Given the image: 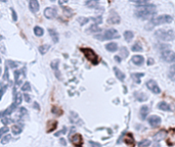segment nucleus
I'll use <instances>...</instances> for the list:
<instances>
[{
	"label": "nucleus",
	"instance_id": "nucleus-15",
	"mask_svg": "<svg viewBox=\"0 0 175 147\" xmlns=\"http://www.w3.org/2000/svg\"><path fill=\"white\" fill-rule=\"evenodd\" d=\"M58 127V122L57 121H49L47 122V133H50L54 131Z\"/></svg>",
	"mask_w": 175,
	"mask_h": 147
},
{
	"label": "nucleus",
	"instance_id": "nucleus-43",
	"mask_svg": "<svg viewBox=\"0 0 175 147\" xmlns=\"http://www.w3.org/2000/svg\"><path fill=\"white\" fill-rule=\"evenodd\" d=\"M6 132H8V128L6 127V126H5V127H3V128L0 129V139H1V136L4 135Z\"/></svg>",
	"mask_w": 175,
	"mask_h": 147
},
{
	"label": "nucleus",
	"instance_id": "nucleus-11",
	"mask_svg": "<svg viewBox=\"0 0 175 147\" xmlns=\"http://www.w3.org/2000/svg\"><path fill=\"white\" fill-rule=\"evenodd\" d=\"M71 142L77 147H81L82 143H83V139H82V136L80 134H75L73 137L71 138Z\"/></svg>",
	"mask_w": 175,
	"mask_h": 147
},
{
	"label": "nucleus",
	"instance_id": "nucleus-44",
	"mask_svg": "<svg viewBox=\"0 0 175 147\" xmlns=\"http://www.w3.org/2000/svg\"><path fill=\"white\" fill-rule=\"evenodd\" d=\"M2 122H3L4 125H8V124H12V122H13V121L12 120V118H2Z\"/></svg>",
	"mask_w": 175,
	"mask_h": 147
},
{
	"label": "nucleus",
	"instance_id": "nucleus-19",
	"mask_svg": "<svg viewBox=\"0 0 175 147\" xmlns=\"http://www.w3.org/2000/svg\"><path fill=\"white\" fill-rule=\"evenodd\" d=\"M158 108L159 109H161V110H165V111H171V107H170V105L169 104H168L167 102H160L159 104H158Z\"/></svg>",
	"mask_w": 175,
	"mask_h": 147
},
{
	"label": "nucleus",
	"instance_id": "nucleus-24",
	"mask_svg": "<svg viewBox=\"0 0 175 147\" xmlns=\"http://www.w3.org/2000/svg\"><path fill=\"white\" fill-rule=\"evenodd\" d=\"M145 76V74H141V73H137V74H132V78H133L134 80H135V82L137 83V84H139L140 83V78L141 77H143Z\"/></svg>",
	"mask_w": 175,
	"mask_h": 147
},
{
	"label": "nucleus",
	"instance_id": "nucleus-48",
	"mask_svg": "<svg viewBox=\"0 0 175 147\" xmlns=\"http://www.w3.org/2000/svg\"><path fill=\"white\" fill-rule=\"evenodd\" d=\"M89 144L91 145V147H101V145L99 144V143L97 142H93V141H90Z\"/></svg>",
	"mask_w": 175,
	"mask_h": 147
},
{
	"label": "nucleus",
	"instance_id": "nucleus-56",
	"mask_svg": "<svg viewBox=\"0 0 175 147\" xmlns=\"http://www.w3.org/2000/svg\"><path fill=\"white\" fill-rule=\"evenodd\" d=\"M61 143H62V144L64 145V146L66 145V141H65V139H64V138H61Z\"/></svg>",
	"mask_w": 175,
	"mask_h": 147
},
{
	"label": "nucleus",
	"instance_id": "nucleus-33",
	"mask_svg": "<svg viewBox=\"0 0 175 147\" xmlns=\"http://www.w3.org/2000/svg\"><path fill=\"white\" fill-rule=\"evenodd\" d=\"M85 4L88 6V7H91V8H94L95 6L99 5V2L97 1H93V0H90V1H86Z\"/></svg>",
	"mask_w": 175,
	"mask_h": 147
},
{
	"label": "nucleus",
	"instance_id": "nucleus-27",
	"mask_svg": "<svg viewBox=\"0 0 175 147\" xmlns=\"http://www.w3.org/2000/svg\"><path fill=\"white\" fill-rule=\"evenodd\" d=\"M13 99H15V103L16 105H20L21 103H22V95H21V93H17V94H16L15 95V98H13Z\"/></svg>",
	"mask_w": 175,
	"mask_h": 147
},
{
	"label": "nucleus",
	"instance_id": "nucleus-28",
	"mask_svg": "<svg viewBox=\"0 0 175 147\" xmlns=\"http://www.w3.org/2000/svg\"><path fill=\"white\" fill-rule=\"evenodd\" d=\"M166 136V132L165 131H161L160 133L155 135V140L156 141H158V140H161V139H164Z\"/></svg>",
	"mask_w": 175,
	"mask_h": 147
},
{
	"label": "nucleus",
	"instance_id": "nucleus-9",
	"mask_svg": "<svg viewBox=\"0 0 175 147\" xmlns=\"http://www.w3.org/2000/svg\"><path fill=\"white\" fill-rule=\"evenodd\" d=\"M120 16H118V13H116L115 11H111L110 13V16H108V24H116L120 23Z\"/></svg>",
	"mask_w": 175,
	"mask_h": 147
},
{
	"label": "nucleus",
	"instance_id": "nucleus-54",
	"mask_svg": "<svg viewBox=\"0 0 175 147\" xmlns=\"http://www.w3.org/2000/svg\"><path fill=\"white\" fill-rule=\"evenodd\" d=\"M34 108H37L38 110L40 109V107H39V104H38L37 102H34Z\"/></svg>",
	"mask_w": 175,
	"mask_h": 147
},
{
	"label": "nucleus",
	"instance_id": "nucleus-55",
	"mask_svg": "<svg viewBox=\"0 0 175 147\" xmlns=\"http://www.w3.org/2000/svg\"><path fill=\"white\" fill-rule=\"evenodd\" d=\"M115 60L118 61V62H121V57L118 56V55H117V56H115Z\"/></svg>",
	"mask_w": 175,
	"mask_h": 147
},
{
	"label": "nucleus",
	"instance_id": "nucleus-6",
	"mask_svg": "<svg viewBox=\"0 0 175 147\" xmlns=\"http://www.w3.org/2000/svg\"><path fill=\"white\" fill-rule=\"evenodd\" d=\"M161 56L164 61L167 62H173L175 60V53L172 50H166L161 52Z\"/></svg>",
	"mask_w": 175,
	"mask_h": 147
},
{
	"label": "nucleus",
	"instance_id": "nucleus-18",
	"mask_svg": "<svg viewBox=\"0 0 175 147\" xmlns=\"http://www.w3.org/2000/svg\"><path fill=\"white\" fill-rule=\"evenodd\" d=\"M114 72H115V75H116V77L118 78V80H120V81L123 82L124 80H125V75H124V74L122 73L118 68H116V66L114 68Z\"/></svg>",
	"mask_w": 175,
	"mask_h": 147
},
{
	"label": "nucleus",
	"instance_id": "nucleus-7",
	"mask_svg": "<svg viewBox=\"0 0 175 147\" xmlns=\"http://www.w3.org/2000/svg\"><path fill=\"white\" fill-rule=\"evenodd\" d=\"M146 87L152 91L153 93L155 94H159L161 92V89L160 87L158 86V84H157V82H155L154 80H150V81L146 82Z\"/></svg>",
	"mask_w": 175,
	"mask_h": 147
},
{
	"label": "nucleus",
	"instance_id": "nucleus-42",
	"mask_svg": "<svg viewBox=\"0 0 175 147\" xmlns=\"http://www.w3.org/2000/svg\"><path fill=\"white\" fill-rule=\"evenodd\" d=\"M6 65H8L7 66H9V68H12V69H15L17 66V65L16 64L15 61H12V60H7L6 61Z\"/></svg>",
	"mask_w": 175,
	"mask_h": 147
},
{
	"label": "nucleus",
	"instance_id": "nucleus-10",
	"mask_svg": "<svg viewBox=\"0 0 175 147\" xmlns=\"http://www.w3.org/2000/svg\"><path fill=\"white\" fill-rule=\"evenodd\" d=\"M161 118H159L158 115H150L149 118V124L150 127H158V126L161 124Z\"/></svg>",
	"mask_w": 175,
	"mask_h": 147
},
{
	"label": "nucleus",
	"instance_id": "nucleus-20",
	"mask_svg": "<svg viewBox=\"0 0 175 147\" xmlns=\"http://www.w3.org/2000/svg\"><path fill=\"white\" fill-rule=\"evenodd\" d=\"M106 48L108 51L110 52H115L118 50V45L116 43H114V42H112V43H108L106 45Z\"/></svg>",
	"mask_w": 175,
	"mask_h": 147
},
{
	"label": "nucleus",
	"instance_id": "nucleus-21",
	"mask_svg": "<svg viewBox=\"0 0 175 147\" xmlns=\"http://www.w3.org/2000/svg\"><path fill=\"white\" fill-rule=\"evenodd\" d=\"M48 32H49V35L51 36L52 40H53L54 43H58V34L57 33V31L53 30V29H49V30H48Z\"/></svg>",
	"mask_w": 175,
	"mask_h": 147
},
{
	"label": "nucleus",
	"instance_id": "nucleus-47",
	"mask_svg": "<svg viewBox=\"0 0 175 147\" xmlns=\"http://www.w3.org/2000/svg\"><path fill=\"white\" fill-rule=\"evenodd\" d=\"M169 77H170V79L172 80V81H173V80L175 79V78H174V65L171 66V69H170V74H169Z\"/></svg>",
	"mask_w": 175,
	"mask_h": 147
},
{
	"label": "nucleus",
	"instance_id": "nucleus-3",
	"mask_svg": "<svg viewBox=\"0 0 175 147\" xmlns=\"http://www.w3.org/2000/svg\"><path fill=\"white\" fill-rule=\"evenodd\" d=\"M120 37L118 31L115 29H110L104 31V33H99L94 35V38L99 41H104V40H112V39H118Z\"/></svg>",
	"mask_w": 175,
	"mask_h": 147
},
{
	"label": "nucleus",
	"instance_id": "nucleus-41",
	"mask_svg": "<svg viewBox=\"0 0 175 147\" xmlns=\"http://www.w3.org/2000/svg\"><path fill=\"white\" fill-rule=\"evenodd\" d=\"M58 64H59V61H58V60H54V61H52V62H51V68L53 69L55 72H58Z\"/></svg>",
	"mask_w": 175,
	"mask_h": 147
},
{
	"label": "nucleus",
	"instance_id": "nucleus-52",
	"mask_svg": "<svg viewBox=\"0 0 175 147\" xmlns=\"http://www.w3.org/2000/svg\"><path fill=\"white\" fill-rule=\"evenodd\" d=\"M24 97H25V100L27 101V102H30V101H31V96L28 95V94H25Z\"/></svg>",
	"mask_w": 175,
	"mask_h": 147
},
{
	"label": "nucleus",
	"instance_id": "nucleus-38",
	"mask_svg": "<svg viewBox=\"0 0 175 147\" xmlns=\"http://www.w3.org/2000/svg\"><path fill=\"white\" fill-rule=\"evenodd\" d=\"M22 90L23 91H31V85H30V83L29 82H26L25 84H24L23 85V87H22Z\"/></svg>",
	"mask_w": 175,
	"mask_h": 147
},
{
	"label": "nucleus",
	"instance_id": "nucleus-37",
	"mask_svg": "<svg viewBox=\"0 0 175 147\" xmlns=\"http://www.w3.org/2000/svg\"><path fill=\"white\" fill-rule=\"evenodd\" d=\"M90 20H91L93 23H95L96 26L103 22V17H101V16H95V17H92V19H90Z\"/></svg>",
	"mask_w": 175,
	"mask_h": 147
},
{
	"label": "nucleus",
	"instance_id": "nucleus-30",
	"mask_svg": "<svg viewBox=\"0 0 175 147\" xmlns=\"http://www.w3.org/2000/svg\"><path fill=\"white\" fill-rule=\"evenodd\" d=\"M12 131L15 135H19L21 134V132H22V128H21L20 126H12Z\"/></svg>",
	"mask_w": 175,
	"mask_h": 147
},
{
	"label": "nucleus",
	"instance_id": "nucleus-40",
	"mask_svg": "<svg viewBox=\"0 0 175 147\" xmlns=\"http://www.w3.org/2000/svg\"><path fill=\"white\" fill-rule=\"evenodd\" d=\"M88 20H89V19H87V17H79L78 19V22H79V24H85L86 23H88Z\"/></svg>",
	"mask_w": 175,
	"mask_h": 147
},
{
	"label": "nucleus",
	"instance_id": "nucleus-16",
	"mask_svg": "<svg viewBox=\"0 0 175 147\" xmlns=\"http://www.w3.org/2000/svg\"><path fill=\"white\" fill-rule=\"evenodd\" d=\"M124 141H125L126 144H128V145H134V138H133V135H132L131 133H128V134L125 136Z\"/></svg>",
	"mask_w": 175,
	"mask_h": 147
},
{
	"label": "nucleus",
	"instance_id": "nucleus-53",
	"mask_svg": "<svg viewBox=\"0 0 175 147\" xmlns=\"http://www.w3.org/2000/svg\"><path fill=\"white\" fill-rule=\"evenodd\" d=\"M153 64H154V59L149 58V60H148V65H153Z\"/></svg>",
	"mask_w": 175,
	"mask_h": 147
},
{
	"label": "nucleus",
	"instance_id": "nucleus-46",
	"mask_svg": "<svg viewBox=\"0 0 175 147\" xmlns=\"http://www.w3.org/2000/svg\"><path fill=\"white\" fill-rule=\"evenodd\" d=\"M6 89H7V86H3L1 89H0V100H1V98H2V96H3V94L5 93V91H6Z\"/></svg>",
	"mask_w": 175,
	"mask_h": 147
},
{
	"label": "nucleus",
	"instance_id": "nucleus-22",
	"mask_svg": "<svg viewBox=\"0 0 175 147\" xmlns=\"http://www.w3.org/2000/svg\"><path fill=\"white\" fill-rule=\"evenodd\" d=\"M133 37H134V34L132 33L131 31H126V32L124 33V38L127 42H130Z\"/></svg>",
	"mask_w": 175,
	"mask_h": 147
},
{
	"label": "nucleus",
	"instance_id": "nucleus-51",
	"mask_svg": "<svg viewBox=\"0 0 175 147\" xmlns=\"http://www.w3.org/2000/svg\"><path fill=\"white\" fill-rule=\"evenodd\" d=\"M12 19H13V20H17V17H16V11H15V9L13 8H12Z\"/></svg>",
	"mask_w": 175,
	"mask_h": 147
},
{
	"label": "nucleus",
	"instance_id": "nucleus-8",
	"mask_svg": "<svg viewBox=\"0 0 175 147\" xmlns=\"http://www.w3.org/2000/svg\"><path fill=\"white\" fill-rule=\"evenodd\" d=\"M57 15H58V11L54 7H47L44 10V16L46 17V19H49V20L54 19V17L57 16Z\"/></svg>",
	"mask_w": 175,
	"mask_h": 147
},
{
	"label": "nucleus",
	"instance_id": "nucleus-1",
	"mask_svg": "<svg viewBox=\"0 0 175 147\" xmlns=\"http://www.w3.org/2000/svg\"><path fill=\"white\" fill-rule=\"evenodd\" d=\"M138 9L135 10L134 15L137 19L140 20H148V19H153V16L156 15L157 9L156 6L153 4H146L141 7H137Z\"/></svg>",
	"mask_w": 175,
	"mask_h": 147
},
{
	"label": "nucleus",
	"instance_id": "nucleus-36",
	"mask_svg": "<svg viewBox=\"0 0 175 147\" xmlns=\"http://www.w3.org/2000/svg\"><path fill=\"white\" fill-rule=\"evenodd\" d=\"M120 51H121V56L122 57H126V56H128V54H129V52H128V50H127V48H125V47H122L121 49H120ZM120 56V57H121Z\"/></svg>",
	"mask_w": 175,
	"mask_h": 147
},
{
	"label": "nucleus",
	"instance_id": "nucleus-14",
	"mask_svg": "<svg viewBox=\"0 0 175 147\" xmlns=\"http://www.w3.org/2000/svg\"><path fill=\"white\" fill-rule=\"evenodd\" d=\"M131 60L136 65H141L143 64V61H145V58H143L141 55H134V56H132Z\"/></svg>",
	"mask_w": 175,
	"mask_h": 147
},
{
	"label": "nucleus",
	"instance_id": "nucleus-4",
	"mask_svg": "<svg viewBox=\"0 0 175 147\" xmlns=\"http://www.w3.org/2000/svg\"><path fill=\"white\" fill-rule=\"evenodd\" d=\"M155 36L161 41L170 42L174 40V32L173 30H159L155 33Z\"/></svg>",
	"mask_w": 175,
	"mask_h": 147
},
{
	"label": "nucleus",
	"instance_id": "nucleus-49",
	"mask_svg": "<svg viewBox=\"0 0 175 147\" xmlns=\"http://www.w3.org/2000/svg\"><path fill=\"white\" fill-rule=\"evenodd\" d=\"M66 133H67V128H64V129H62V130L61 131V132H58V133H55V136H59V135H62V134H66Z\"/></svg>",
	"mask_w": 175,
	"mask_h": 147
},
{
	"label": "nucleus",
	"instance_id": "nucleus-25",
	"mask_svg": "<svg viewBox=\"0 0 175 147\" xmlns=\"http://www.w3.org/2000/svg\"><path fill=\"white\" fill-rule=\"evenodd\" d=\"M34 34L36 35V36L40 37V36H42V35L44 34V31H43V29H42V28H40V27H35V28H34Z\"/></svg>",
	"mask_w": 175,
	"mask_h": 147
},
{
	"label": "nucleus",
	"instance_id": "nucleus-13",
	"mask_svg": "<svg viewBox=\"0 0 175 147\" xmlns=\"http://www.w3.org/2000/svg\"><path fill=\"white\" fill-rule=\"evenodd\" d=\"M29 7H30L31 11L35 13L39 10V3H38L37 0H30L29 1Z\"/></svg>",
	"mask_w": 175,
	"mask_h": 147
},
{
	"label": "nucleus",
	"instance_id": "nucleus-17",
	"mask_svg": "<svg viewBox=\"0 0 175 147\" xmlns=\"http://www.w3.org/2000/svg\"><path fill=\"white\" fill-rule=\"evenodd\" d=\"M139 114H140V118H142V120H145L146 117H148V114H149V107L146 105L141 106Z\"/></svg>",
	"mask_w": 175,
	"mask_h": 147
},
{
	"label": "nucleus",
	"instance_id": "nucleus-34",
	"mask_svg": "<svg viewBox=\"0 0 175 147\" xmlns=\"http://www.w3.org/2000/svg\"><path fill=\"white\" fill-rule=\"evenodd\" d=\"M150 144V141L148 139H145L142 140V141H140L138 143V147H145V146H149Z\"/></svg>",
	"mask_w": 175,
	"mask_h": 147
},
{
	"label": "nucleus",
	"instance_id": "nucleus-31",
	"mask_svg": "<svg viewBox=\"0 0 175 147\" xmlns=\"http://www.w3.org/2000/svg\"><path fill=\"white\" fill-rule=\"evenodd\" d=\"M70 120H71L73 124H77V121H78V114L72 111L71 114H70Z\"/></svg>",
	"mask_w": 175,
	"mask_h": 147
},
{
	"label": "nucleus",
	"instance_id": "nucleus-23",
	"mask_svg": "<svg viewBox=\"0 0 175 147\" xmlns=\"http://www.w3.org/2000/svg\"><path fill=\"white\" fill-rule=\"evenodd\" d=\"M131 50L132 51H136V52L142 51V46L140 45V43H139V42H136V43H134L133 45H132Z\"/></svg>",
	"mask_w": 175,
	"mask_h": 147
},
{
	"label": "nucleus",
	"instance_id": "nucleus-12",
	"mask_svg": "<svg viewBox=\"0 0 175 147\" xmlns=\"http://www.w3.org/2000/svg\"><path fill=\"white\" fill-rule=\"evenodd\" d=\"M16 105L15 103H12V105H10L8 108H6V109L4 111H0V118H5L6 115H9V114H12L13 111L16 110Z\"/></svg>",
	"mask_w": 175,
	"mask_h": 147
},
{
	"label": "nucleus",
	"instance_id": "nucleus-32",
	"mask_svg": "<svg viewBox=\"0 0 175 147\" xmlns=\"http://www.w3.org/2000/svg\"><path fill=\"white\" fill-rule=\"evenodd\" d=\"M51 111H52V113H53L54 114H57V115H62V110L59 107H58V106H52Z\"/></svg>",
	"mask_w": 175,
	"mask_h": 147
},
{
	"label": "nucleus",
	"instance_id": "nucleus-45",
	"mask_svg": "<svg viewBox=\"0 0 175 147\" xmlns=\"http://www.w3.org/2000/svg\"><path fill=\"white\" fill-rule=\"evenodd\" d=\"M21 72L20 71H15V78H16V85H20L19 83V76H20Z\"/></svg>",
	"mask_w": 175,
	"mask_h": 147
},
{
	"label": "nucleus",
	"instance_id": "nucleus-26",
	"mask_svg": "<svg viewBox=\"0 0 175 147\" xmlns=\"http://www.w3.org/2000/svg\"><path fill=\"white\" fill-rule=\"evenodd\" d=\"M87 32H93V33H99L101 32V28L97 27L96 24H93L92 27H90L88 30H87Z\"/></svg>",
	"mask_w": 175,
	"mask_h": 147
},
{
	"label": "nucleus",
	"instance_id": "nucleus-2",
	"mask_svg": "<svg viewBox=\"0 0 175 147\" xmlns=\"http://www.w3.org/2000/svg\"><path fill=\"white\" fill-rule=\"evenodd\" d=\"M173 20V17L171 16H159L157 17H153L152 20H150V22L148 24V26H145V29L146 30H152L153 28H155L157 26H159V24H169Z\"/></svg>",
	"mask_w": 175,
	"mask_h": 147
},
{
	"label": "nucleus",
	"instance_id": "nucleus-29",
	"mask_svg": "<svg viewBox=\"0 0 175 147\" xmlns=\"http://www.w3.org/2000/svg\"><path fill=\"white\" fill-rule=\"evenodd\" d=\"M49 45H42V46H40L39 47V52H40V53L41 54H45V53H46V52L48 51V49H49Z\"/></svg>",
	"mask_w": 175,
	"mask_h": 147
},
{
	"label": "nucleus",
	"instance_id": "nucleus-5",
	"mask_svg": "<svg viewBox=\"0 0 175 147\" xmlns=\"http://www.w3.org/2000/svg\"><path fill=\"white\" fill-rule=\"evenodd\" d=\"M80 50L83 52L84 55H85V57L88 59V60L91 62V64L97 65V64L99 62V56H97V54L92 50L91 48H81Z\"/></svg>",
	"mask_w": 175,
	"mask_h": 147
},
{
	"label": "nucleus",
	"instance_id": "nucleus-57",
	"mask_svg": "<svg viewBox=\"0 0 175 147\" xmlns=\"http://www.w3.org/2000/svg\"><path fill=\"white\" fill-rule=\"evenodd\" d=\"M0 75H1V69H0Z\"/></svg>",
	"mask_w": 175,
	"mask_h": 147
},
{
	"label": "nucleus",
	"instance_id": "nucleus-35",
	"mask_svg": "<svg viewBox=\"0 0 175 147\" xmlns=\"http://www.w3.org/2000/svg\"><path fill=\"white\" fill-rule=\"evenodd\" d=\"M10 139H12V135L3 136V138L1 139V143H2V144H7V143L10 141Z\"/></svg>",
	"mask_w": 175,
	"mask_h": 147
},
{
	"label": "nucleus",
	"instance_id": "nucleus-39",
	"mask_svg": "<svg viewBox=\"0 0 175 147\" xmlns=\"http://www.w3.org/2000/svg\"><path fill=\"white\" fill-rule=\"evenodd\" d=\"M9 78V74H8V66L5 65V71H4V75H3V80L4 81H7Z\"/></svg>",
	"mask_w": 175,
	"mask_h": 147
},
{
	"label": "nucleus",
	"instance_id": "nucleus-50",
	"mask_svg": "<svg viewBox=\"0 0 175 147\" xmlns=\"http://www.w3.org/2000/svg\"><path fill=\"white\" fill-rule=\"evenodd\" d=\"M20 111H21V113H22V115H26V114H28L27 109H26V108H24V107L20 108Z\"/></svg>",
	"mask_w": 175,
	"mask_h": 147
},
{
	"label": "nucleus",
	"instance_id": "nucleus-58",
	"mask_svg": "<svg viewBox=\"0 0 175 147\" xmlns=\"http://www.w3.org/2000/svg\"><path fill=\"white\" fill-rule=\"evenodd\" d=\"M0 62H1V58H0Z\"/></svg>",
	"mask_w": 175,
	"mask_h": 147
}]
</instances>
